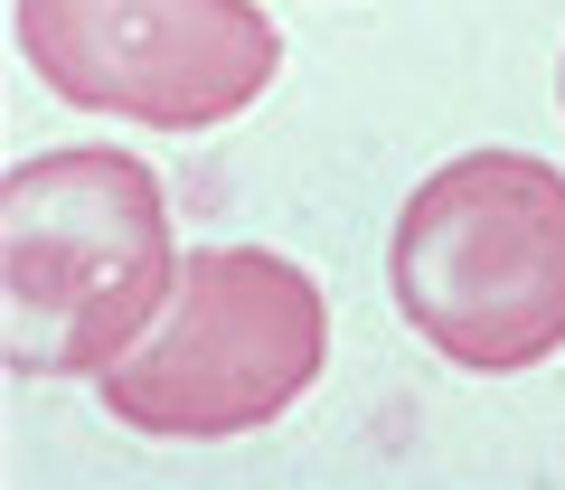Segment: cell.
Masks as SVG:
<instances>
[{
  "label": "cell",
  "instance_id": "obj_1",
  "mask_svg": "<svg viewBox=\"0 0 565 490\" xmlns=\"http://www.w3.org/2000/svg\"><path fill=\"white\" fill-rule=\"evenodd\" d=\"M170 284L180 245L151 161L85 142L0 180V359L20 377H104L170 311Z\"/></svg>",
  "mask_w": 565,
  "mask_h": 490
},
{
  "label": "cell",
  "instance_id": "obj_2",
  "mask_svg": "<svg viewBox=\"0 0 565 490\" xmlns=\"http://www.w3.org/2000/svg\"><path fill=\"white\" fill-rule=\"evenodd\" d=\"M396 311L471 377L565 349V170L537 151H462L396 207Z\"/></svg>",
  "mask_w": 565,
  "mask_h": 490
},
{
  "label": "cell",
  "instance_id": "obj_3",
  "mask_svg": "<svg viewBox=\"0 0 565 490\" xmlns=\"http://www.w3.org/2000/svg\"><path fill=\"white\" fill-rule=\"evenodd\" d=\"M330 359V302L274 245L180 255L170 311L95 377L104 415L151 444H236L302 406Z\"/></svg>",
  "mask_w": 565,
  "mask_h": 490
},
{
  "label": "cell",
  "instance_id": "obj_4",
  "mask_svg": "<svg viewBox=\"0 0 565 490\" xmlns=\"http://www.w3.org/2000/svg\"><path fill=\"white\" fill-rule=\"evenodd\" d=\"M20 57L76 114L217 132L274 85L282 39L255 0H20Z\"/></svg>",
  "mask_w": 565,
  "mask_h": 490
}]
</instances>
